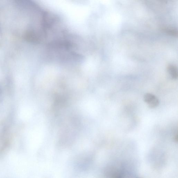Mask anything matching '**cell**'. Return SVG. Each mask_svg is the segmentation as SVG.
Wrapping results in <instances>:
<instances>
[{
    "label": "cell",
    "mask_w": 178,
    "mask_h": 178,
    "mask_svg": "<svg viewBox=\"0 0 178 178\" xmlns=\"http://www.w3.org/2000/svg\"><path fill=\"white\" fill-rule=\"evenodd\" d=\"M120 170L114 166L110 167L108 170V175L109 177L112 178L120 177Z\"/></svg>",
    "instance_id": "3957f363"
},
{
    "label": "cell",
    "mask_w": 178,
    "mask_h": 178,
    "mask_svg": "<svg viewBox=\"0 0 178 178\" xmlns=\"http://www.w3.org/2000/svg\"><path fill=\"white\" fill-rule=\"evenodd\" d=\"M167 71L172 79L174 80L177 79L178 71L177 66L172 64H169L167 67Z\"/></svg>",
    "instance_id": "7a4b0ae2"
},
{
    "label": "cell",
    "mask_w": 178,
    "mask_h": 178,
    "mask_svg": "<svg viewBox=\"0 0 178 178\" xmlns=\"http://www.w3.org/2000/svg\"><path fill=\"white\" fill-rule=\"evenodd\" d=\"M144 101L151 108H154L159 105V100L157 97L151 93L145 94L143 98Z\"/></svg>",
    "instance_id": "6da1fadb"
},
{
    "label": "cell",
    "mask_w": 178,
    "mask_h": 178,
    "mask_svg": "<svg viewBox=\"0 0 178 178\" xmlns=\"http://www.w3.org/2000/svg\"><path fill=\"white\" fill-rule=\"evenodd\" d=\"M174 140L175 142H177V141H178L177 132V134H175V135L174 136Z\"/></svg>",
    "instance_id": "277c9868"
}]
</instances>
